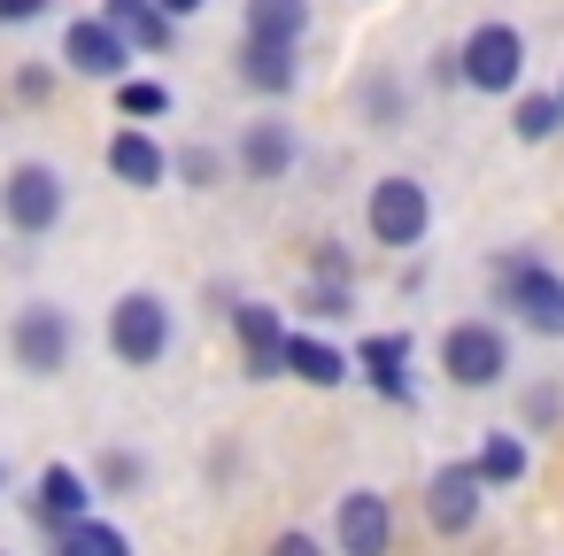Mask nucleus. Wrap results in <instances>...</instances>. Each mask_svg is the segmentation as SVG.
<instances>
[{"label":"nucleus","mask_w":564,"mask_h":556,"mask_svg":"<svg viewBox=\"0 0 564 556\" xmlns=\"http://www.w3.org/2000/svg\"><path fill=\"white\" fill-rule=\"evenodd\" d=\"M17 363L32 371V379H55L63 363H70V317L55 309V302H32V309H17Z\"/></svg>","instance_id":"0eeeda50"},{"label":"nucleus","mask_w":564,"mask_h":556,"mask_svg":"<svg viewBox=\"0 0 564 556\" xmlns=\"http://www.w3.org/2000/svg\"><path fill=\"white\" fill-rule=\"evenodd\" d=\"M124 55H132V47L109 32V17H86V24H70V32H63V63H70L78 78H117V70H124Z\"/></svg>","instance_id":"9d476101"},{"label":"nucleus","mask_w":564,"mask_h":556,"mask_svg":"<svg viewBox=\"0 0 564 556\" xmlns=\"http://www.w3.org/2000/svg\"><path fill=\"white\" fill-rule=\"evenodd\" d=\"M32 17H47V0H0V24H32Z\"/></svg>","instance_id":"393cba45"},{"label":"nucleus","mask_w":564,"mask_h":556,"mask_svg":"<svg viewBox=\"0 0 564 556\" xmlns=\"http://www.w3.org/2000/svg\"><path fill=\"white\" fill-rule=\"evenodd\" d=\"M441 371H448L456 386H495V379L510 371V340H502L487 317L448 325V340H441Z\"/></svg>","instance_id":"20e7f679"},{"label":"nucleus","mask_w":564,"mask_h":556,"mask_svg":"<svg viewBox=\"0 0 564 556\" xmlns=\"http://www.w3.org/2000/svg\"><path fill=\"white\" fill-rule=\"evenodd\" d=\"M286 163H294V132H286V124L263 117V124L240 132V171H248V178H286Z\"/></svg>","instance_id":"ddd939ff"},{"label":"nucleus","mask_w":564,"mask_h":556,"mask_svg":"<svg viewBox=\"0 0 564 556\" xmlns=\"http://www.w3.org/2000/svg\"><path fill=\"white\" fill-rule=\"evenodd\" d=\"M387 548H394V510H387V494H371V487L340 494V556H387Z\"/></svg>","instance_id":"1a4fd4ad"},{"label":"nucleus","mask_w":564,"mask_h":556,"mask_svg":"<svg viewBox=\"0 0 564 556\" xmlns=\"http://www.w3.org/2000/svg\"><path fill=\"white\" fill-rule=\"evenodd\" d=\"M425 225H433V201H425L417 178H379L371 186V240L379 248H417Z\"/></svg>","instance_id":"39448f33"},{"label":"nucleus","mask_w":564,"mask_h":556,"mask_svg":"<svg viewBox=\"0 0 564 556\" xmlns=\"http://www.w3.org/2000/svg\"><path fill=\"white\" fill-rule=\"evenodd\" d=\"M101 17H109V32H117L124 47H140V55H163V47H171V17L155 9V0H101Z\"/></svg>","instance_id":"f8f14e48"},{"label":"nucleus","mask_w":564,"mask_h":556,"mask_svg":"<svg viewBox=\"0 0 564 556\" xmlns=\"http://www.w3.org/2000/svg\"><path fill=\"white\" fill-rule=\"evenodd\" d=\"M402 363H410V340H402V332H379V340H364V371H371V386H379L387 402H410V379H402Z\"/></svg>","instance_id":"6ab92c4d"},{"label":"nucleus","mask_w":564,"mask_h":556,"mask_svg":"<svg viewBox=\"0 0 564 556\" xmlns=\"http://www.w3.org/2000/svg\"><path fill=\"white\" fill-rule=\"evenodd\" d=\"M117 109L148 124V117H163V109H171V94H163L155 78H132V86H117Z\"/></svg>","instance_id":"5701e85b"},{"label":"nucleus","mask_w":564,"mask_h":556,"mask_svg":"<svg viewBox=\"0 0 564 556\" xmlns=\"http://www.w3.org/2000/svg\"><path fill=\"white\" fill-rule=\"evenodd\" d=\"M495 294H502V309H510L518 325L564 340V279H556L549 263H533V255H502V263H495Z\"/></svg>","instance_id":"f257e3e1"},{"label":"nucleus","mask_w":564,"mask_h":556,"mask_svg":"<svg viewBox=\"0 0 564 556\" xmlns=\"http://www.w3.org/2000/svg\"><path fill=\"white\" fill-rule=\"evenodd\" d=\"M240 78L256 86V94H286L302 70H294V47H271V40H248L240 47Z\"/></svg>","instance_id":"f3484780"},{"label":"nucleus","mask_w":564,"mask_h":556,"mask_svg":"<svg viewBox=\"0 0 564 556\" xmlns=\"http://www.w3.org/2000/svg\"><path fill=\"white\" fill-rule=\"evenodd\" d=\"M286 371L310 379V386H340L348 379V356L325 348V340H310V332H286Z\"/></svg>","instance_id":"a211bd4d"},{"label":"nucleus","mask_w":564,"mask_h":556,"mask_svg":"<svg viewBox=\"0 0 564 556\" xmlns=\"http://www.w3.org/2000/svg\"><path fill=\"white\" fill-rule=\"evenodd\" d=\"M0 487H9V471H0Z\"/></svg>","instance_id":"cd10ccee"},{"label":"nucleus","mask_w":564,"mask_h":556,"mask_svg":"<svg viewBox=\"0 0 564 556\" xmlns=\"http://www.w3.org/2000/svg\"><path fill=\"white\" fill-rule=\"evenodd\" d=\"M86 502H94V494H86V479H78L70 464H47V471H40V517H47L55 533H63V525H86Z\"/></svg>","instance_id":"2eb2a0df"},{"label":"nucleus","mask_w":564,"mask_h":556,"mask_svg":"<svg viewBox=\"0 0 564 556\" xmlns=\"http://www.w3.org/2000/svg\"><path fill=\"white\" fill-rule=\"evenodd\" d=\"M55 556H132V541H124L117 525L86 517V525H63V533H55Z\"/></svg>","instance_id":"aec40b11"},{"label":"nucleus","mask_w":564,"mask_h":556,"mask_svg":"<svg viewBox=\"0 0 564 556\" xmlns=\"http://www.w3.org/2000/svg\"><path fill=\"white\" fill-rule=\"evenodd\" d=\"M109 171H117L124 186H140V194H148V186H163L171 155H163L148 132H117V140H109Z\"/></svg>","instance_id":"4468645a"},{"label":"nucleus","mask_w":564,"mask_h":556,"mask_svg":"<svg viewBox=\"0 0 564 556\" xmlns=\"http://www.w3.org/2000/svg\"><path fill=\"white\" fill-rule=\"evenodd\" d=\"M155 9H163V17H194V9H202V0H155Z\"/></svg>","instance_id":"bb28decb"},{"label":"nucleus","mask_w":564,"mask_h":556,"mask_svg":"<svg viewBox=\"0 0 564 556\" xmlns=\"http://www.w3.org/2000/svg\"><path fill=\"white\" fill-rule=\"evenodd\" d=\"M518 70H525V40H518L510 24H479V32L464 40V55H456V78L479 86V94H510Z\"/></svg>","instance_id":"f03ea898"},{"label":"nucleus","mask_w":564,"mask_h":556,"mask_svg":"<svg viewBox=\"0 0 564 556\" xmlns=\"http://www.w3.org/2000/svg\"><path fill=\"white\" fill-rule=\"evenodd\" d=\"M101 479H109V487H140V456H117V448H109V456H101Z\"/></svg>","instance_id":"b1692460"},{"label":"nucleus","mask_w":564,"mask_h":556,"mask_svg":"<svg viewBox=\"0 0 564 556\" xmlns=\"http://www.w3.org/2000/svg\"><path fill=\"white\" fill-rule=\"evenodd\" d=\"M510 124H518V140H533V148H541L549 132H564V94H525Z\"/></svg>","instance_id":"4be33fe9"},{"label":"nucleus","mask_w":564,"mask_h":556,"mask_svg":"<svg viewBox=\"0 0 564 556\" xmlns=\"http://www.w3.org/2000/svg\"><path fill=\"white\" fill-rule=\"evenodd\" d=\"M0 217H9L17 232H55L63 217V178L47 163H17L9 178H0Z\"/></svg>","instance_id":"423d86ee"},{"label":"nucleus","mask_w":564,"mask_h":556,"mask_svg":"<svg viewBox=\"0 0 564 556\" xmlns=\"http://www.w3.org/2000/svg\"><path fill=\"white\" fill-rule=\"evenodd\" d=\"M109 348H117L132 371L163 363V348H171V309H163L155 294H124V302L109 309Z\"/></svg>","instance_id":"7ed1b4c3"},{"label":"nucleus","mask_w":564,"mask_h":556,"mask_svg":"<svg viewBox=\"0 0 564 556\" xmlns=\"http://www.w3.org/2000/svg\"><path fill=\"white\" fill-rule=\"evenodd\" d=\"M302 32H310V0H248V40L302 47Z\"/></svg>","instance_id":"dca6fc26"},{"label":"nucleus","mask_w":564,"mask_h":556,"mask_svg":"<svg viewBox=\"0 0 564 556\" xmlns=\"http://www.w3.org/2000/svg\"><path fill=\"white\" fill-rule=\"evenodd\" d=\"M232 325H240V348H248V379H279V371H286V332H279V309L240 302V309H232Z\"/></svg>","instance_id":"9b49d317"},{"label":"nucleus","mask_w":564,"mask_h":556,"mask_svg":"<svg viewBox=\"0 0 564 556\" xmlns=\"http://www.w3.org/2000/svg\"><path fill=\"white\" fill-rule=\"evenodd\" d=\"M471 471H479L487 487H510V479H525V448H518L510 433H487L479 456H471Z\"/></svg>","instance_id":"412c9836"},{"label":"nucleus","mask_w":564,"mask_h":556,"mask_svg":"<svg viewBox=\"0 0 564 556\" xmlns=\"http://www.w3.org/2000/svg\"><path fill=\"white\" fill-rule=\"evenodd\" d=\"M479 510H487V479H479L471 464H441V471L425 479V517H433V533H471Z\"/></svg>","instance_id":"6e6552de"},{"label":"nucleus","mask_w":564,"mask_h":556,"mask_svg":"<svg viewBox=\"0 0 564 556\" xmlns=\"http://www.w3.org/2000/svg\"><path fill=\"white\" fill-rule=\"evenodd\" d=\"M271 556H325V548H317L310 533H279V541H271Z\"/></svg>","instance_id":"a878e982"}]
</instances>
